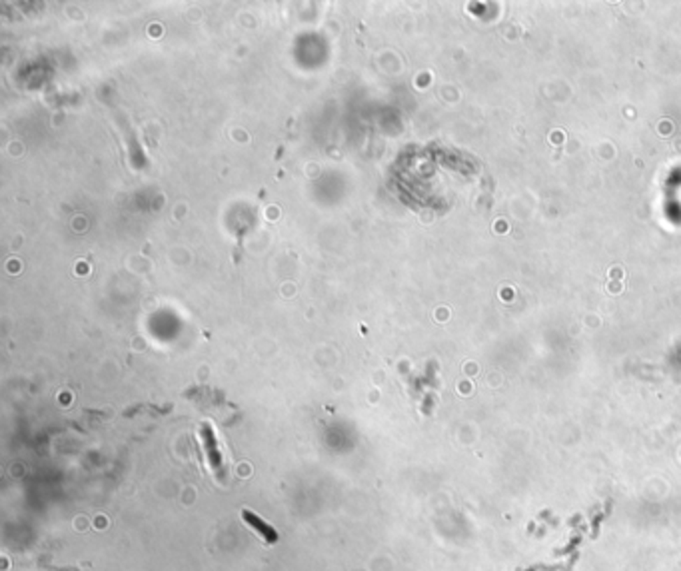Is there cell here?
Instances as JSON below:
<instances>
[{"label": "cell", "instance_id": "1", "mask_svg": "<svg viewBox=\"0 0 681 571\" xmlns=\"http://www.w3.org/2000/svg\"><path fill=\"white\" fill-rule=\"evenodd\" d=\"M242 519L250 526L252 530L256 531L262 540H264V544L266 545H272V544H276L278 542V531L274 530L272 526H268L266 523L264 519L260 516H256L254 512H250V509H242Z\"/></svg>", "mask_w": 681, "mask_h": 571}]
</instances>
